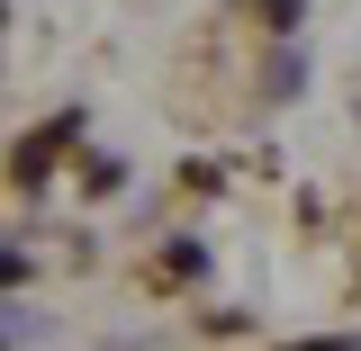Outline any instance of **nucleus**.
<instances>
[{"label":"nucleus","mask_w":361,"mask_h":351,"mask_svg":"<svg viewBox=\"0 0 361 351\" xmlns=\"http://www.w3.org/2000/svg\"><path fill=\"white\" fill-rule=\"evenodd\" d=\"M289 351H361V343H289Z\"/></svg>","instance_id":"nucleus-2"},{"label":"nucleus","mask_w":361,"mask_h":351,"mask_svg":"<svg viewBox=\"0 0 361 351\" xmlns=\"http://www.w3.org/2000/svg\"><path fill=\"white\" fill-rule=\"evenodd\" d=\"M262 18H271V27H289V18H298V0H262Z\"/></svg>","instance_id":"nucleus-1"}]
</instances>
